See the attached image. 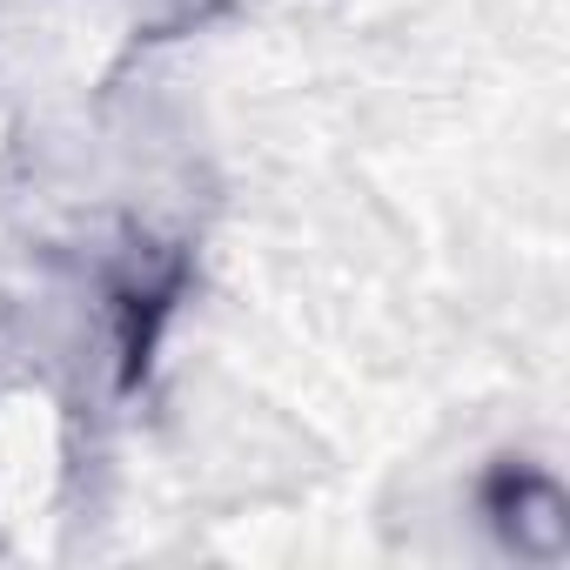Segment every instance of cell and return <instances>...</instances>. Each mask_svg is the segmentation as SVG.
I'll return each instance as SVG.
<instances>
[]
</instances>
